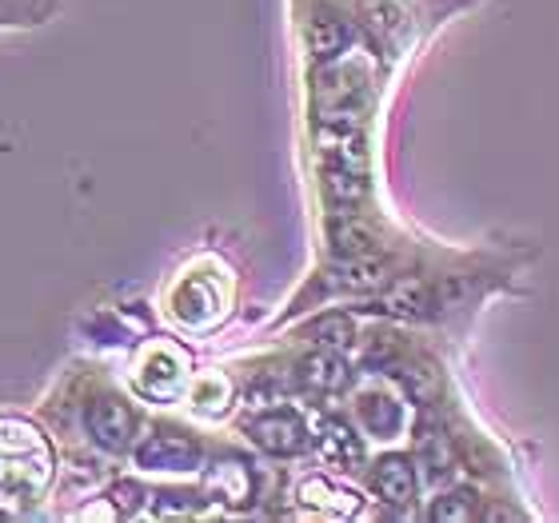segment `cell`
Wrapping results in <instances>:
<instances>
[{"label": "cell", "mask_w": 559, "mask_h": 523, "mask_svg": "<svg viewBox=\"0 0 559 523\" xmlns=\"http://www.w3.org/2000/svg\"><path fill=\"white\" fill-rule=\"evenodd\" d=\"M308 340H316L320 348H348L352 340H356V324H352L348 316L328 312L316 324H308Z\"/></svg>", "instance_id": "4fadbf2b"}, {"label": "cell", "mask_w": 559, "mask_h": 523, "mask_svg": "<svg viewBox=\"0 0 559 523\" xmlns=\"http://www.w3.org/2000/svg\"><path fill=\"white\" fill-rule=\"evenodd\" d=\"M328 245L336 257H360V252H376V233L356 209H340L328 221Z\"/></svg>", "instance_id": "8992f818"}, {"label": "cell", "mask_w": 559, "mask_h": 523, "mask_svg": "<svg viewBox=\"0 0 559 523\" xmlns=\"http://www.w3.org/2000/svg\"><path fill=\"white\" fill-rule=\"evenodd\" d=\"M324 455L336 467H352V464H360L364 460V448H360V440L344 428V424H332L328 436H324Z\"/></svg>", "instance_id": "5bb4252c"}, {"label": "cell", "mask_w": 559, "mask_h": 523, "mask_svg": "<svg viewBox=\"0 0 559 523\" xmlns=\"http://www.w3.org/2000/svg\"><path fill=\"white\" fill-rule=\"evenodd\" d=\"M88 431H93V440L108 452H124L132 443V431H136V416H132V407L117 395H105V400H93L88 404Z\"/></svg>", "instance_id": "7a4b0ae2"}, {"label": "cell", "mask_w": 559, "mask_h": 523, "mask_svg": "<svg viewBox=\"0 0 559 523\" xmlns=\"http://www.w3.org/2000/svg\"><path fill=\"white\" fill-rule=\"evenodd\" d=\"M136 460L144 467H192L197 464V443L192 440H185L180 431H156V436H148V440L140 443V452H136Z\"/></svg>", "instance_id": "5b68a950"}, {"label": "cell", "mask_w": 559, "mask_h": 523, "mask_svg": "<svg viewBox=\"0 0 559 523\" xmlns=\"http://www.w3.org/2000/svg\"><path fill=\"white\" fill-rule=\"evenodd\" d=\"M316 108L328 124H360L364 112V81L348 69H332L316 84Z\"/></svg>", "instance_id": "6da1fadb"}, {"label": "cell", "mask_w": 559, "mask_h": 523, "mask_svg": "<svg viewBox=\"0 0 559 523\" xmlns=\"http://www.w3.org/2000/svg\"><path fill=\"white\" fill-rule=\"evenodd\" d=\"M324 197L332 209H360L364 197H368V180H364V173L328 168L324 164Z\"/></svg>", "instance_id": "30bf717a"}, {"label": "cell", "mask_w": 559, "mask_h": 523, "mask_svg": "<svg viewBox=\"0 0 559 523\" xmlns=\"http://www.w3.org/2000/svg\"><path fill=\"white\" fill-rule=\"evenodd\" d=\"M300 380L312 388V392L332 395V392H344V388H348L352 372H348V364L340 360V356H332V352H316V356H308V360H304Z\"/></svg>", "instance_id": "9c48e42d"}, {"label": "cell", "mask_w": 559, "mask_h": 523, "mask_svg": "<svg viewBox=\"0 0 559 523\" xmlns=\"http://www.w3.org/2000/svg\"><path fill=\"white\" fill-rule=\"evenodd\" d=\"M424 460H428V467L436 476L452 472V448H448V440H443V436H428V440H424Z\"/></svg>", "instance_id": "ac0fdd59"}, {"label": "cell", "mask_w": 559, "mask_h": 523, "mask_svg": "<svg viewBox=\"0 0 559 523\" xmlns=\"http://www.w3.org/2000/svg\"><path fill=\"white\" fill-rule=\"evenodd\" d=\"M140 500H144V491H140L136 484H117V488H112V503H117L120 515H136Z\"/></svg>", "instance_id": "d6986e66"}, {"label": "cell", "mask_w": 559, "mask_h": 523, "mask_svg": "<svg viewBox=\"0 0 559 523\" xmlns=\"http://www.w3.org/2000/svg\"><path fill=\"white\" fill-rule=\"evenodd\" d=\"M476 515V500H472V491H448L440 500L431 503V520L440 523H460V520H472Z\"/></svg>", "instance_id": "2e32d148"}, {"label": "cell", "mask_w": 559, "mask_h": 523, "mask_svg": "<svg viewBox=\"0 0 559 523\" xmlns=\"http://www.w3.org/2000/svg\"><path fill=\"white\" fill-rule=\"evenodd\" d=\"M360 416L368 424V431H376V436H388V431L400 428V407L388 395H368L360 404Z\"/></svg>", "instance_id": "9a60e30c"}, {"label": "cell", "mask_w": 559, "mask_h": 523, "mask_svg": "<svg viewBox=\"0 0 559 523\" xmlns=\"http://www.w3.org/2000/svg\"><path fill=\"white\" fill-rule=\"evenodd\" d=\"M360 16L380 40L396 36L404 28V9H400L396 0H360Z\"/></svg>", "instance_id": "7c38bea8"}, {"label": "cell", "mask_w": 559, "mask_h": 523, "mask_svg": "<svg viewBox=\"0 0 559 523\" xmlns=\"http://www.w3.org/2000/svg\"><path fill=\"white\" fill-rule=\"evenodd\" d=\"M332 284L348 292H376L388 284V260L376 252H360V257H340L332 268Z\"/></svg>", "instance_id": "52a82bcc"}, {"label": "cell", "mask_w": 559, "mask_h": 523, "mask_svg": "<svg viewBox=\"0 0 559 523\" xmlns=\"http://www.w3.org/2000/svg\"><path fill=\"white\" fill-rule=\"evenodd\" d=\"M380 308L392 312V316H404V320H419V316H428V308H431L428 280L404 276V280H396V284H388Z\"/></svg>", "instance_id": "ba28073f"}, {"label": "cell", "mask_w": 559, "mask_h": 523, "mask_svg": "<svg viewBox=\"0 0 559 523\" xmlns=\"http://www.w3.org/2000/svg\"><path fill=\"white\" fill-rule=\"evenodd\" d=\"M372 488L384 503H396V508H408L416 500L419 479L412 472V464L404 455H384L380 464L372 467Z\"/></svg>", "instance_id": "277c9868"}, {"label": "cell", "mask_w": 559, "mask_h": 523, "mask_svg": "<svg viewBox=\"0 0 559 523\" xmlns=\"http://www.w3.org/2000/svg\"><path fill=\"white\" fill-rule=\"evenodd\" d=\"M308 48H312V57H320V60L340 57V52L348 48V28H344L336 16H316V21H308Z\"/></svg>", "instance_id": "8fae6325"}, {"label": "cell", "mask_w": 559, "mask_h": 523, "mask_svg": "<svg viewBox=\"0 0 559 523\" xmlns=\"http://www.w3.org/2000/svg\"><path fill=\"white\" fill-rule=\"evenodd\" d=\"M400 384L408 388L412 400L428 404L431 395L440 392V376L431 372V368H400Z\"/></svg>", "instance_id": "e0dca14e"}, {"label": "cell", "mask_w": 559, "mask_h": 523, "mask_svg": "<svg viewBox=\"0 0 559 523\" xmlns=\"http://www.w3.org/2000/svg\"><path fill=\"white\" fill-rule=\"evenodd\" d=\"M248 436H252V443L264 448L269 455H296V452H304V443H308L300 416L288 412V407H280V412H269V416L252 419Z\"/></svg>", "instance_id": "3957f363"}]
</instances>
